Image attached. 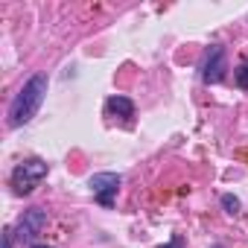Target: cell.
Returning <instances> with one entry per match:
<instances>
[{
	"label": "cell",
	"mask_w": 248,
	"mask_h": 248,
	"mask_svg": "<svg viewBox=\"0 0 248 248\" xmlns=\"http://www.w3.org/2000/svg\"><path fill=\"white\" fill-rule=\"evenodd\" d=\"M44 93H47V76H41V73L30 76V82L15 93V99L9 105V126L12 129L27 126V123L38 114V108L44 102Z\"/></svg>",
	"instance_id": "obj_1"
},
{
	"label": "cell",
	"mask_w": 248,
	"mask_h": 248,
	"mask_svg": "<svg viewBox=\"0 0 248 248\" xmlns=\"http://www.w3.org/2000/svg\"><path fill=\"white\" fill-rule=\"evenodd\" d=\"M3 248H12V231L3 233Z\"/></svg>",
	"instance_id": "obj_9"
},
{
	"label": "cell",
	"mask_w": 248,
	"mask_h": 248,
	"mask_svg": "<svg viewBox=\"0 0 248 248\" xmlns=\"http://www.w3.org/2000/svg\"><path fill=\"white\" fill-rule=\"evenodd\" d=\"M44 175H47V164H44L41 158H30V161H24V164L15 167V172H12V187H15L18 196H27V193H32V187H35Z\"/></svg>",
	"instance_id": "obj_2"
},
{
	"label": "cell",
	"mask_w": 248,
	"mask_h": 248,
	"mask_svg": "<svg viewBox=\"0 0 248 248\" xmlns=\"http://www.w3.org/2000/svg\"><path fill=\"white\" fill-rule=\"evenodd\" d=\"M164 248H181V239H172L170 245H164Z\"/></svg>",
	"instance_id": "obj_10"
},
{
	"label": "cell",
	"mask_w": 248,
	"mask_h": 248,
	"mask_svg": "<svg viewBox=\"0 0 248 248\" xmlns=\"http://www.w3.org/2000/svg\"><path fill=\"white\" fill-rule=\"evenodd\" d=\"M236 85L239 88H248V62L236 67Z\"/></svg>",
	"instance_id": "obj_8"
},
{
	"label": "cell",
	"mask_w": 248,
	"mask_h": 248,
	"mask_svg": "<svg viewBox=\"0 0 248 248\" xmlns=\"http://www.w3.org/2000/svg\"><path fill=\"white\" fill-rule=\"evenodd\" d=\"M105 111H108V114H120V117L132 120V117H135V102H132V99H126V96H111V99L105 102Z\"/></svg>",
	"instance_id": "obj_6"
},
{
	"label": "cell",
	"mask_w": 248,
	"mask_h": 248,
	"mask_svg": "<svg viewBox=\"0 0 248 248\" xmlns=\"http://www.w3.org/2000/svg\"><path fill=\"white\" fill-rule=\"evenodd\" d=\"M47 225V210H41V207H32V210H27L24 213V219L18 222V236L24 239V242H30L32 236H38L41 233V228Z\"/></svg>",
	"instance_id": "obj_5"
},
{
	"label": "cell",
	"mask_w": 248,
	"mask_h": 248,
	"mask_svg": "<svg viewBox=\"0 0 248 248\" xmlns=\"http://www.w3.org/2000/svg\"><path fill=\"white\" fill-rule=\"evenodd\" d=\"M32 248H53V245H32Z\"/></svg>",
	"instance_id": "obj_11"
},
{
	"label": "cell",
	"mask_w": 248,
	"mask_h": 248,
	"mask_svg": "<svg viewBox=\"0 0 248 248\" xmlns=\"http://www.w3.org/2000/svg\"><path fill=\"white\" fill-rule=\"evenodd\" d=\"M120 175L117 172H96V175H91V181H88V187H91V193H93V199L102 204V207H111V202H114V196H117V190H120Z\"/></svg>",
	"instance_id": "obj_3"
},
{
	"label": "cell",
	"mask_w": 248,
	"mask_h": 248,
	"mask_svg": "<svg viewBox=\"0 0 248 248\" xmlns=\"http://www.w3.org/2000/svg\"><path fill=\"white\" fill-rule=\"evenodd\" d=\"M225 70H228V64H225V47L213 44V47L204 53V59H202V79H204L207 85H216V82H222Z\"/></svg>",
	"instance_id": "obj_4"
},
{
	"label": "cell",
	"mask_w": 248,
	"mask_h": 248,
	"mask_svg": "<svg viewBox=\"0 0 248 248\" xmlns=\"http://www.w3.org/2000/svg\"><path fill=\"white\" fill-rule=\"evenodd\" d=\"M222 207H225L231 216H236V213H239V199L231 196V193H225V196H222Z\"/></svg>",
	"instance_id": "obj_7"
}]
</instances>
